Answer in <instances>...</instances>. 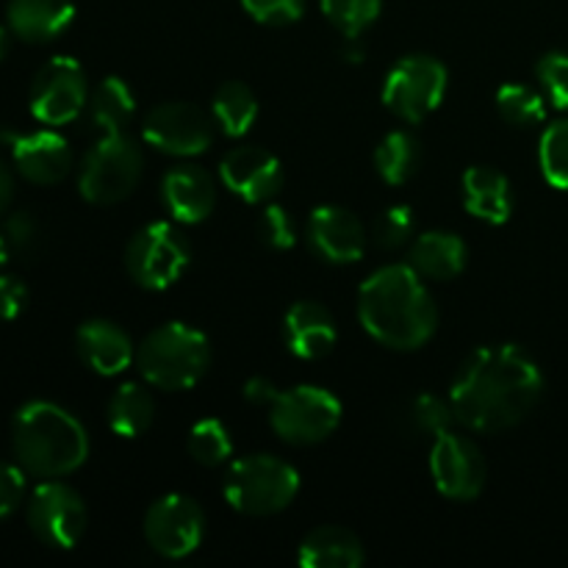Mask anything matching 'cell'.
Returning <instances> with one entry per match:
<instances>
[{
	"instance_id": "obj_1",
	"label": "cell",
	"mask_w": 568,
	"mask_h": 568,
	"mask_svg": "<svg viewBox=\"0 0 568 568\" xmlns=\"http://www.w3.org/2000/svg\"><path fill=\"white\" fill-rule=\"evenodd\" d=\"M544 394L536 361L516 344L480 347L464 361L449 388L455 419L475 433H499L527 419Z\"/></svg>"
},
{
	"instance_id": "obj_2",
	"label": "cell",
	"mask_w": 568,
	"mask_h": 568,
	"mask_svg": "<svg viewBox=\"0 0 568 568\" xmlns=\"http://www.w3.org/2000/svg\"><path fill=\"white\" fill-rule=\"evenodd\" d=\"M358 320L383 347L410 353L425 347L438 325L430 288L410 264H392L366 277L358 292Z\"/></svg>"
},
{
	"instance_id": "obj_3",
	"label": "cell",
	"mask_w": 568,
	"mask_h": 568,
	"mask_svg": "<svg viewBox=\"0 0 568 568\" xmlns=\"http://www.w3.org/2000/svg\"><path fill=\"white\" fill-rule=\"evenodd\" d=\"M11 449L28 475L55 480L87 464L89 436L70 410L37 399L17 410L11 422Z\"/></svg>"
},
{
	"instance_id": "obj_4",
	"label": "cell",
	"mask_w": 568,
	"mask_h": 568,
	"mask_svg": "<svg viewBox=\"0 0 568 568\" xmlns=\"http://www.w3.org/2000/svg\"><path fill=\"white\" fill-rule=\"evenodd\" d=\"M211 366V344L186 322L155 327L136 347V369L148 386L161 392H186L203 381Z\"/></svg>"
},
{
	"instance_id": "obj_5",
	"label": "cell",
	"mask_w": 568,
	"mask_h": 568,
	"mask_svg": "<svg viewBox=\"0 0 568 568\" xmlns=\"http://www.w3.org/2000/svg\"><path fill=\"white\" fill-rule=\"evenodd\" d=\"M225 499L244 516H275L294 503L300 475L275 455H247L233 460L225 475Z\"/></svg>"
},
{
	"instance_id": "obj_6",
	"label": "cell",
	"mask_w": 568,
	"mask_h": 568,
	"mask_svg": "<svg viewBox=\"0 0 568 568\" xmlns=\"http://www.w3.org/2000/svg\"><path fill=\"white\" fill-rule=\"evenodd\" d=\"M144 155L125 133H103L100 142L83 155L78 189L94 205H114L139 186Z\"/></svg>"
},
{
	"instance_id": "obj_7",
	"label": "cell",
	"mask_w": 568,
	"mask_h": 568,
	"mask_svg": "<svg viewBox=\"0 0 568 568\" xmlns=\"http://www.w3.org/2000/svg\"><path fill=\"white\" fill-rule=\"evenodd\" d=\"M342 403L327 388L294 386L270 405V425L286 444L308 447L331 438L342 425Z\"/></svg>"
},
{
	"instance_id": "obj_8",
	"label": "cell",
	"mask_w": 568,
	"mask_h": 568,
	"mask_svg": "<svg viewBox=\"0 0 568 568\" xmlns=\"http://www.w3.org/2000/svg\"><path fill=\"white\" fill-rule=\"evenodd\" d=\"M192 261V244L170 222H150L128 242L125 266L133 281L150 292H164L181 281Z\"/></svg>"
},
{
	"instance_id": "obj_9",
	"label": "cell",
	"mask_w": 568,
	"mask_h": 568,
	"mask_svg": "<svg viewBox=\"0 0 568 568\" xmlns=\"http://www.w3.org/2000/svg\"><path fill=\"white\" fill-rule=\"evenodd\" d=\"M447 94V67L433 55H405L386 75L383 103L405 122H422Z\"/></svg>"
},
{
	"instance_id": "obj_10",
	"label": "cell",
	"mask_w": 568,
	"mask_h": 568,
	"mask_svg": "<svg viewBox=\"0 0 568 568\" xmlns=\"http://www.w3.org/2000/svg\"><path fill=\"white\" fill-rule=\"evenodd\" d=\"M28 527L44 547L72 549L87 532V505L64 483H42L28 503Z\"/></svg>"
},
{
	"instance_id": "obj_11",
	"label": "cell",
	"mask_w": 568,
	"mask_h": 568,
	"mask_svg": "<svg viewBox=\"0 0 568 568\" xmlns=\"http://www.w3.org/2000/svg\"><path fill=\"white\" fill-rule=\"evenodd\" d=\"M214 128V116L194 103H161L144 116L142 139L159 153L192 159L211 148Z\"/></svg>"
},
{
	"instance_id": "obj_12",
	"label": "cell",
	"mask_w": 568,
	"mask_h": 568,
	"mask_svg": "<svg viewBox=\"0 0 568 568\" xmlns=\"http://www.w3.org/2000/svg\"><path fill=\"white\" fill-rule=\"evenodd\" d=\"M87 75L83 67L70 55H55L31 83V114L42 125H67L78 120L87 105Z\"/></svg>"
},
{
	"instance_id": "obj_13",
	"label": "cell",
	"mask_w": 568,
	"mask_h": 568,
	"mask_svg": "<svg viewBox=\"0 0 568 568\" xmlns=\"http://www.w3.org/2000/svg\"><path fill=\"white\" fill-rule=\"evenodd\" d=\"M203 508L183 494H166L144 516V538L161 558L181 560L192 555L203 544Z\"/></svg>"
},
{
	"instance_id": "obj_14",
	"label": "cell",
	"mask_w": 568,
	"mask_h": 568,
	"mask_svg": "<svg viewBox=\"0 0 568 568\" xmlns=\"http://www.w3.org/2000/svg\"><path fill=\"white\" fill-rule=\"evenodd\" d=\"M430 475L444 497L469 503V499L480 497V491L486 488L488 469L477 444L449 430L433 438Z\"/></svg>"
},
{
	"instance_id": "obj_15",
	"label": "cell",
	"mask_w": 568,
	"mask_h": 568,
	"mask_svg": "<svg viewBox=\"0 0 568 568\" xmlns=\"http://www.w3.org/2000/svg\"><path fill=\"white\" fill-rule=\"evenodd\" d=\"M0 142L11 148L17 172L37 186H53L61 183L72 170V150L64 136L55 131L14 133L0 131Z\"/></svg>"
},
{
	"instance_id": "obj_16",
	"label": "cell",
	"mask_w": 568,
	"mask_h": 568,
	"mask_svg": "<svg viewBox=\"0 0 568 568\" xmlns=\"http://www.w3.org/2000/svg\"><path fill=\"white\" fill-rule=\"evenodd\" d=\"M220 178L236 197H242L244 203L258 205L281 192L283 166L270 150L242 144V148H233L222 159Z\"/></svg>"
},
{
	"instance_id": "obj_17",
	"label": "cell",
	"mask_w": 568,
	"mask_h": 568,
	"mask_svg": "<svg viewBox=\"0 0 568 568\" xmlns=\"http://www.w3.org/2000/svg\"><path fill=\"white\" fill-rule=\"evenodd\" d=\"M308 242L327 264H355L366 253V227L342 205H320L308 220Z\"/></svg>"
},
{
	"instance_id": "obj_18",
	"label": "cell",
	"mask_w": 568,
	"mask_h": 568,
	"mask_svg": "<svg viewBox=\"0 0 568 568\" xmlns=\"http://www.w3.org/2000/svg\"><path fill=\"white\" fill-rule=\"evenodd\" d=\"M161 200L166 214L183 225H197L209 220L216 205V183L205 170L181 164L170 170L161 181Z\"/></svg>"
},
{
	"instance_id": "obj_19",
	"label": "cell",
	"mask_w": 568,
	"mask_h": 568,
	"mask_svg": "<svg viewBox=\"0 0 568 568\" xmlns=\"http://www.w3.org/2000/svg\"><path fill=\"white\" fill-rule=\"evenodd\" d=\"M75 347L83 364L103 377H114L136 361V347L120 325L109 320H89L78 327Z\"/></svg>"
},
{
	"instance_id": "obj_20",
	"label": "cell",
	"mask_w": 568,
	"mask_h": 568,
	"mask_svg": "<svg viewBox=\"0 0 568 568\" xmlns=\"http://www.w3.org/2000/svg\"><path fill=\"white\" fill-rule=\"evenodd\" d=\"M286 344L297 358L320 361L336 347V322L333 314L320 303H294L286 314Z\"/></svg>"
},
{
	"instance_id": "obj_21",
	"label": "cell",
	"mask_w": 568,
	"mask_h": 568,
	"mask_svg": "<svg viewBox=\"0 0 568 568\" xmlns=\"http://www.w3.org/2000/svg\"><path fill=\"white\" fill-rule=\"evenodd\" d=\"M9 28L22 42L44 44L59 39L75 20L72 0H9Z\"/></svg>"
},
{
	"instance_id": "obj_22",
	"label": "cell",
	"mask_w": 568,
	"mask_h": 568,
	"mask_svg": "<svg viewBox=\"0 0 568 568\" xmlns=\"http://www.w3.org/2000/svg\"><path fill=\"white\" fill-rule=\"evenodd\" d=\"M466 211L488 225H505L514 214L510 181L494 166H471L464 175Z\"/></svg>"
},
{
	"instance_id": "obj_23",
	"label": "cell",
	"mask_w": 568,
	"mask_h": 568,
	"mask_svg": "<svg viewBox=\"0 0 568 568\" xmlns=\"http://www.w3.org/2000/svg\"><path fill=\"white\" fill-rule=\"evenodd\" d=\"M466 250L464 239L447 231H427L414 242L408 253V264L430 281H453L466 270Z\"/></svg>"
},
{
	"instance_id": "obj_24",
	"label": "cell",
	"mask_w": 568,
	"mask_h": 568,
	"mask_svg": "<svg viewBox=\"0 0 568 568\" xmlns=\"http://www.w3.org/2000/svg\"><path fill=\"white\" fill-rule=\"evenodd\" d=\"M297 560L305 568H361L364 566V544L344 527H316L300 544Z\"/></svg>"
},
{
	"instance_id": "obj_25",
	"label": "cell",
	"mask_w": 568,
	"mask_h": 568,
	"mask_svg": "<svg viewBox=\"0 0 568 568\" xmlns=\"http://www.w3.org/2000/svg\"><path fill=\"white\" fill-rule=\"evenodd\" d=\"M155 419L153 394L142 383H125L109 403V427L120 438H139Z\"/></svg>"
},
{
	"instance_id": "obj_26",
	"label": "cell",
	"mask_w": 568,
	"mask_h": 568,
	"mask_svg": "<svg viewBox=\"0 0 568 568\" xmlns=\"http://www.w3.org/2000/svg\"><path fill=\"white\" fill-rule=\"evenodd\" d=\"M89 114H92L94 128L100 133H125L133 114H136V98L122 78L111 75L94 89Z\"/></svg>"
},
{
	"instance_id": "obj_27",
	"label": "cell",
	"mask_w": 568,
	"mask_h": 568,
	"mask_svg": "<svg viewBox=\"0 0 568 568\" xmlns=\"http://www.w3.org/2000/svg\"><path fill=\"white\" fill-rule=\"evenodd\" d=\"M211 116H214L216 128L225 136L239 139L253 128L255 116H258V100H255L253 89L242 81H227L220 87L211 103Z\"/></svg>"
},
{
	"instance_id": "obj_28",
	"label": "cell",
	"mask_w": 568,
	"mask_h": 568,
	"mask_svg": "<svg viewBox=\"0 0 568 568\" xmlns=\"http://www.w3.org/2000/svg\"><path fill=\"white\" fill-rule=\"evenodd\" d=\"M422 164L419 139L408 131H392L375 153V166L388 186H403Z\"/></svg>"
},
{
	"instance_id": "obj_29",
	"label": "cell",
	"mask_w": 568,
	"mask_h": 568,
	"mask_svg": "<svg viewBox=\"0 0 568 568\" xmlns=\"http://www.w3.org/2000/svg\"><path fill=\"white\" fill-rule=\"evenodd\" d=\"M497 109L499 116L516 128L536 125V122H544V116H547V103H544L541 94L530 87H521V83H505L499 89Z\"/></svg>"
},
{
	"instance_id": "obj_30",
	"label": "cell",
	"mask_w": 568,
	"mask_h": 568,
	"mask_svg": "<svg viewBox=\"0 0 568 568\" xmlns=\"http://www.w3.org/2000/svg\"><path fill=\"white\" fill-rule=\"evenodd\" d=\"M189 453L203 466H222L233 453L227 427L220 419H200L189 430Z\"/></svg>"
},
{
	"instance_id": "obj_31",
	"label": "cell",
	"mask_w": 568,
	"mask_h": 568,
	"mask_svg": "<svg viewBox=\"0 0 568 568\" xmlns=\"http://www.w3.org/2000/svg\"><path fill=\"white\" fill-rule=\"evenodd\" d=\"M383 0H322L327 20L347 39L361 37L381 17Z\"/></svg>"
},
{
	"instance_id": "obj_32",
	"label": "cell",
	"mask_w": 568,
	"mask_h": 568,
	"mask_svg": "<svg viewBox=\"0 0 568 568\" xmlns=\"http://www.w3.org/2000/svg\"><path fill=\"white\" fill-rule=\"evenodd\" d=\"M541 172L555 189L568 192V120H558L544 131L538 148Z\"/></svg>"
},
{
	"instance_id": "obj_33",
	"label": "cell",
	"mask_w": 568,
	"mask_h": 568,
	"mask_svg": "<svg viewBox=\"0 0 568 568\" xmlns=\"http://www.w3.org/2000/svg\"><path fill=\"white\" fill-rule=\"evenodd\" d=\"M410 419H414L416 430L427 433L433 438L449 433L453 430V422H458L449 399L444 403L436 394H422V397H416L414 405H410Z\"/></svg>"
},
{
	"instance_id": "obj_34",
	"label": "cell",
	"mask_w": 568,
	"mask_h": 568,
	"mask_svg": "<svg viewBox=\"0 0 568 568\" xmlns=\"http://www.w3.org/2000/svg\"><path fill=\"white\" fill-rule=\"evenodd\" d=\"M414 211L410 205H392V209L383 211L375 222V242L383 250H397L403 244L410 242L414 236Z\"/></svg>"
},
{
	"instance_id": "obj_35",
	"label": "cell",
	"mask_w": 568,
	"mask_h": 568,
	"mask_svg": "<svg viewBox=\"0 0 568 568\" xmlns=\"http://www.w3.org/2000/svg\"><path fill=\"white\" fill-rule=\"evenodd\" d=\"M544 94L555 109L568 111V53H547L536 67Z\"/></svg>"
},
{
	"instance_id": "obj_36",
	"label": "cell",
	"mask_w": 568,
	"mask_h": 568,
	"mask_svg": "<svg viewBox=\"0 0 568 568\" xmlns=\"http://www.w3.org/2000/svg\"><path fill=\"white\" fill-rule=\"evenodd\" d=\"M258 233L272 250H292L297 244V225L283 205H266L261 211Z\"/></svg>"
},
{
	"instance_id": "obj_37",
	"label": "cell",
	"mask_w": 568,
	"mask_h": 568,
	"mask_svg": "<svg viewBox=\"0 0 568 568\" xmlns=\"http://www.w3.org/2000/svg\"><path fill=\"white\" fill-rule=\"evenodd\" d=\"M244 11L264 26H292L303 17L305 0H242Z\"/></svg>"
},
{
	"instance_id": "obj_38",
	"label": "cell",
	"mask_w": 568,
	"mask_h": 568,
	"mask_svg": "<svg viewBox=\"0 0 568 568\" xmlns=\"http://www.w3.org/2000/svg\"><path fill=\"white\" fill-rule=\"evenodd\" d=\"M0 233H3V242L11 255L33 253V247L39 242V225L28 211H14V214L6 216L3 231Z\"/></svg>"
},
{
	"instance_id": "obj_39",
	"label": "cell",
	"mask_w": 568,
	"mask_h": 568,
	"mask_svg": "<svg viewBox=\"0 0 568 568\" xmlns=\"http://www.w3.org/2000/svg\"><path fill=\"white\" fill-rule=\"evenodd\" d=\"M26 497V469L0 464V519L14 514Z\"/></svg>"
},
{
	"instance_id": "obj_40",
	"label": "cell",
	"mask_w": 568,
	"mask_h": 568,
	"mask_svg": "<svg viewBox=\"0 0 568 568\" xmlns=\"http://www.w3.org/2000/svg\"><path fill=\"white\" fill-rule=\"evenodd\" d=\"M28 286L17 275H0V320L11 322L26 311Z\"/></svg>"
},
{
	"instance_id": "obj_41",
	"label": "cell",
	"mask_w": 568,
	"mask_h": 568,
	"mask_svg": "<svg viewBox=\"0 0 568 568\" xmlns=\"http://www.w3.org/2000/svg\"><path fill=\"white\" fill-rule=\"evenodd\" d=\"M277 388H275V383L272 381H266V377H250L247 383H244V399H247L250 405H258V408H270L272 403H275V397H277Z\"/></svg>"
},
{
	"instance_id": "obj_42",
	"label": "cell",
	"mask_w": 568,
	"mask_h": 568,
	"mask_svg": "<svg viewBox=\"0 0 568 568\" xmlns=\"http://www.w3.org/2000/svg\"><path fill=\"white\" fill-rule=\"evenodd\" d=\"M11 197H14V175H11V170L6 166V161L0 159V214H6Z\"/></svg>"
},
{
	"instance_id": "obj_43",
	"label": "cell",
	"mask_w": 568,
	"mask_h": 568,
	"mask_svg": "<svg viewBox=\"0 0 568 568\" xmlns=\"http://www.w3.org/2000/svg\"><path fill=\"white\" fill-rule=\"evenodd\" d=\"M344 59H347V61H361V59H364V50H361L358 37L347 39V48H344Z\"/></svg>"
},
{
	"instance_id": "obj_44",
	"label": "cell",
	"mask_w": 568,
	"mask_h": 568,
	"mask_svg": "<svg viewBox=\"0 0 568 568\" xmlns=\"http://www.w3.org/2000/svg\"><path fill=\"white\" fill-rule=\"evenodd\" d=\"M11 37H14V33H11V28L0 26V61H3L6 55H9V50H11Z\"/></svg>"
},
{
	"instance_id": "obj_45",
	"label": "cell",
	"mask_w": 568,
	"mask_h": 568,
	"mask_svg": "<svg viewBox=\"0 0 568 568\" xmlns=\"http://www.w3.org/2000/svg\"><path fill=\"white\" fill-rule=\"evenodd\" d=\"M6 261H9V247H6L3 233H0V270H3V266H6Z\"/></svg>"
}]
</instances>
